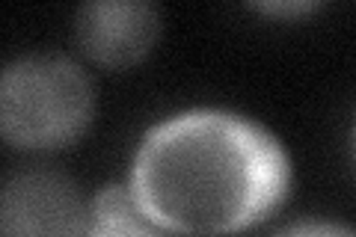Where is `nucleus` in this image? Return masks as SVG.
Masks as SVG:
<instances>
[{
  "instance_id": "1",
  "label": "nucleus",
  "mask_w": 356,
  "mask_h": 237,
  "mask_svg": "<svg viewBox=\"0 0 356 237\" xmlns=\"http://www.w3.org/2000/svg\"><path fill=\"white\" fill-rule=\"evenodd\" d=\"M128 187L140 211L166 231L226 237L252 229L282 205L291 161L259 122L196 107L143 133Z\"/></svg>"
},
{
  "instance_id": "2",
  "label": "nucleus",
  "mask_w": 356,
  "mask_h": 237,
  "mask_svg": "<svg viewBox=\"0 0 356 237\" xmlns=\"http://www.w3.org/2000/svg\"><path fill=\"white\" fill-rule=\"evenodd\" d=\"M95 116V86L63 54H21L0 77V133L24 152L65 149Z\"/></svg>"
},
{
  "instance_id": "3",
  "label": "nucleus",
  "mask_w": 356,
  "mask_h": 237,
  "mask_svg": "<svg viewBox=\"0 0 356 237\" xmlns=\"http://www.w3.org/2000/svg\"><path fill=\"white\" fill-rule=\"evenodd\" d=\"M89 205L69 175L21 169L3 181L0 237H83Z\"/></svg>"
},
{
  "instance_id": "4",
  "label": "nucleus",
  "mask_w": 356,
  "mask_h": 237,
  "mask_svg": "<svg viewBox=\"0 0 356 237\" xmlns=\"http://www.w3.org/2000/svg\"><path fill=\"white\" fill-rule=\"evenodd\" d=\"M74 33L89 60L104 69H128L152 54L161 13L149 0H89L77 9Z\"/></svg>"
},
{
  "instance_id": "5",
  "label": "nucleus",
  "mask_w": 356,
  "mask_h": 237,
  "mask_svg": "<svg viewBox=\"0 0 356 237\" xmlns=\"http://www.w3.org/2000/svg\"><path fill=\"white\" fill-rule=\"evenodd\" d=\"M83 237H172L163 225L143 213L125 184H107L89 202Z\"/></svg>"
},
{
  "instance_id": "6",
  "label": "nucleus",
  "mask_w": 356,
  "mask_h": 237,
  "mask_svg": "<svg viewBox=\"0 0 356 237\" xmlns=\"http://www.w3.org/2000/svg\"><path fill=\"white\" fill-rule=\"evenodd\" d=\"M273 237H356V229L336 220H297V222H288L285 229H280Z\"/></svg>"
},
{
  "instance_id": "7",
  "label": "nucleus",
  "mask_w": 356,
  "mask_h": 237,
  "mask_svg": "<svg viewBox=\"0 0 356 237\" xmlns=\"http://www.w3.org/2000/svg\"><path fill=\"white\" fill-rule=\"evenodd\" d=\"M318 0H267V3H252V9H259L264 15H303L318 9Z\"/></svg>"
},
{
  "instance_id": "8",
  "label": "nucleus",
  "mask_w": 356,
  "mask_h": 237,
  "mask_svg": "<svg viewBox=\"0 0 356 237\" xmlns=\"http://www.w3.org/2000/svg\"><path fill=\"white\" fill-rule=\"evenodd\" d=\"M353 145H356V133H353Z\"/></svg>"
}]
</instances>
